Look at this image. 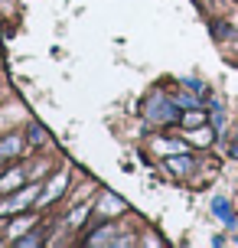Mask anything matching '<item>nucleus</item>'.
Returning a JSON list of instances; mask_svg holds the SVG:
<instances>
[{
	"label": "nucleus",
	"instance_id": "nucleus-1",
	"mask_svg": "<svg viewBox=\"0 0 238 248\" xmlns=\"http://www.w3.org/2000/svg\"><path fill=\"white\" fill-rule=\"evenodd\" d=\"M36 193H39V186L33 183L30 189H23V193H16V196H10V199H3L0 202V212H13V209H23V206H30L33 199H36Z\"/></svg>",
	"mask_w": 238,
	"mask_h": 248
},
{
	"label": "nucleus",
	"instance_id": "nucleus-2",
	"mask_svg": "<svg viewBox=\"0 0 238 248\" xmlns=\"http://www.w3.org/2000/svg\"><path fill=\"white\" fill-rule=\"evenodd\" d=\"M20 150H23V137L20 134L3 137V140H0V160H3V157H16Z\"/></svg>",
	"mask_w": 238,
	"mask_h": 248
},
{
	"label": "nucleus",
	"instance_id": "nucleus-3",
	"mask_svg": "<svg viewBox=\"0 0 238 248\" xmlns=\"http://www.w3.org/2000/svg\"><path fill=\"white\" fill-rule=\"evenodd\" d=\"M98 212H104V216H114V212H121V199L111 196V193H104L98 202Z\"/></svg>",
	"mask_w": 238,
	"mask_h": 248
},
{
	"label": "nucleus",
	"instance_id": "nucleus-4",
	"mask_svg": "<svg viewBox=\"0 0 238 248\" xmlns=\"http://www.w3.org/2000/svg\"><path fill=\"white\" fill-rule=\"evenodd\" d=\"M212 212L219 216V219L232 222V212H228V202H225V199H215V202H212Z\"/></svg>",
	"mask_w": 238,
	"mask_h": 248
},
{
	"label": "nucleus",
	"instance_id": "nucleus-5",
	"mask_svg": "<svg viewBox=\"0 0 238 248\" xmlns=\"http://www.w3.org/2000/svg\"><path fill=\"white\" fill-rule=\"evenodd\" d=\"M20 180H23V170H10V173L0 180V189H10V186H16Z\"/></svg>",
	"mask_w": 238,
	"mask_h": 248
},
{
	"label": "nucleus",
	"instance_id": "nucleus-6",
	"mask_svg": "<svg viewBox=\"0 0 238 248\" xmlns=\"http://www.w3.org/2000/svg\"><path fill=\"white\" fill-rule=\"evenodd\" d=\"M150 118H170V108H166V105L157 98V101L150 105Z\"/></svg>",
	"mask_w": 238,
	"mask_h": 248
},
{
	"label": "nucleus",
	"instance_id": "nucleus-7",
	"mask_svg": "<svg viewBox=\"0 0 238 248\" xmlns=\"http://www.w3.org/2000/svg\"><path fill=\"white\" fill-rule=\"evenodd\" d=\"M65 183H69V176L62 173V176H59V180H56V183H52V189H49V193H46V199H52V196H59V193H62V186H65Z\"/></svg>",
	"mask_w": 238,
	"mask_h": 248
},
{
	"label": "nucleus",
	"instance_id": "nucleus-8",
	"mask_svg": "<svg viewBox=\"0 0 238 248\" xmlns=\"http://www.w3.org/2000/svg\"><path fill=\"white\" fill-rule=\"evenodd\" d=\"M30 140H33V144H43V140H46V131H39L36 124H33V131H30Z\"/></svg>",
	"mask_w": 238,
	"mask_h": 248
},
{
	"label": "nucleus",
	"instance_id": "nucleus-9",
	"mask_svg": "<svg viewBox=\"0 0 238 248\" xmlns=\"http://www.w3.org/2000/svg\"><path fill=\"white\" fill-rule=\"evenodd\" d=\"M170 167L183 173V170H189V160H186V157H179V160H176V157H173V160H170Z\"/></svg>",
	"mask_w": 238,
	"mask_h": 248
},
{
	"label": "nucleus",
	"instance_id": "nucleus-10",
	"mask_svg": "<svg viewBox=\"0 0 238 248\" xmlns=\"http://www.w3.org/2000/svg\"><path fill=\"white\" fill-rule=\"evenodd\" d=\"M235 225H238V219H235Z\"/></svg>",
	"mask_w": 238,
	"mask_h": 248
}]
</instances>
